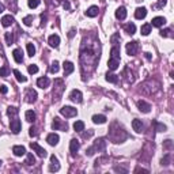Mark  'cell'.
<instances>
[{
	"label": "cell",
	"mask_w": 174,
	"mask_h": 174,
	"mask_svg": "<svg viewBox=\"0 0 174 174\" xmlns=\"http://www.w3.org/2000/svg\"><path fill=\"white\" fill-rule=\"evenodd\" d=\"M99 41L94 42V46L93 45H87V49L84 46H82L80 50V61H82V69H84L86 65L89 67L91 65V69H94L97 63L99 61Z\"/></svg>",
	"instance_id": "1"
},
{
	"label": "cell",
	"mask_w": 174,
	"mask_h": 174,
	"mask_svg": "<svg viewBox=\"0 0 174 174\" xmlns=\"http://www.w3.org/2000/svg\"><path fill=\"white\" fill-rule=\"evenodd\" d=\"M105 147H106V142H105V139L99 137V139H97V140H95L94 144H93L91 147L86 150V155H87V156H91L95 152V151H97V152H99V151H103V150H105Z\"/></svg>",
	"instance_id": "2"
},
{
	"label": "cell",
	"mask_w": 174,
	"mask_h": 174,
	"mask_svg": "<svg viewBox=\"0 0 174 174\" xmlns=\"http://www.w3.org/2000/svg\"><path fill=\"white\" fill-rule=\"evenodd\" d=\"M30 148H31L34 152L37 154V155L40 156V158H45V156L48 155V152H46V150H45L44 147H41V146L38 144V143H36V142H31L30 143Z\"/></svg>",
	"instance_id": "3"
},
{
	"label": "cell",
	"mask_w": 174,
	"mask_h": 174,
	"mask_svg": "<svg viewBox=\"0 0 174 174\" xmlns=\"http://www.w3.org/2000/svg\"><path fill=\"white\" fill-rule=\"evenodd\" d=\"M52 129L55 131H67L68 129V124L67 122H63L59 117H55L53 118V122H52Z\"/></svg>",
	"instance_id": "4"
},
{
	"label": "cell",
	"mask_w": 174,
	"mask_h": 174,
	"mask_svg": "<svg viewBox=\"0 0 174 174\" xmlns=\"http://www.w3.org/2000/svg\"><path fill=\"white\" fill-rule=\"evenodd\" d=\"M60 114H63L67 118H71V117H75V116L78 114V110L72 106H63L61 109H60Z\"/></svg>",
	"instance_id": "5"
},
{
	"label": "cell",
	"mask_w": 174,
	"mask_h": 174,
	"mask_svg": "<svg viewBox=\"0 0 174 174\" xmlns=\"http://www.w3.org/2000/svg\"><path fill=\"white\" fill-rule=\"evenodd\" d=\"M125 49H127V55H129V56H135V55L137 53V50H139V42L137 41L128 42L127 46H125Z\"/></svg>",
	"instance_id": "6"
},
{
	"label": "cell",
	"mask_w": 174,
	"mask_h": 174,
	"mask_svg": "<svg viewBox=\"0 0 174 174\" xmlns=\"http://www.w3.org/2000/svg\"><path fill=\"white\" fill-rule=\"evenodd\" d=\"M69 99L75 103H80L83 101V95H82V91L80 90H72L71 94H69Z\"/></svg>",
	"instance_id": "7"
},
{
	"label": "cell",
	"mask_w": 174,
	"mask_h": 174,
	"mask_svg": "<svg viewBox=\"0 0 174 174\" xmlns=\"http://www.w3.org/2000/svg\"><path fill=\"white\" fill-rule=\"evenodd\" d=\"M10 128H11V132L15 133V135H18L19 132H21L22 129V124H21V121L18 120V118L15 117L14 120L11 121V124H10Z\"/></svg>",
	"instance_id": "8"
},
{
	"label": "cell",
	"mask_w": 174,
	"mask_h": 174,
	"mask_svg": "<svg viewBox=\"0 0 174 174\" xmlns=\"http://www.w3.org/2000/svg\"><path fill=\"white\" fill-rule=\"evenodd\" d=\"M25 98H26V102L34 103V102L37 101V93H36V90L27 89V90H26V95H25Z\"/></svg>",
	"instance_id": "9"
},
{
	"label": "cell",
	"mask_w": 174,
	"mask_h": 174,
	"mask_svg": "<svg viewBox=\"0 0 174 174\" xmlns=\"http://www.w3.org/2000/svg\"><path fill=\"white\" fill-rule=\"evenodd\" d=\"M60 170V163H59V159H57V156L55 155H50V166H49V171H59Z\"/></svg>",
	"instance_id": "10"
},
{
	"label": "cell",
	"mask_w": 174,
	"mask_h": 174,
	"mask_svg": "<svg viewBox=\"0 0 174 174\" xmlns=\"http://www.w3.org/2000/svg\"><path fill=\"white\" fill-rule=\"evenodd\" d=\"M136 105H137V109L140 110V112H143V113H150L151 105H150V103H147L146 101H137V102H136Z\"/></svg>",
	"instance_id": "11"
},
{
	"label": "cell",
	"mask_w": 174,
	"mask_h": 174,
	"mask_svg": "<svg viewBox=\"0 0 174 174\" xmlns=\"http://www.w3.org/2000/svg\"><path fill=\"white\" fill-rule=\"evenodd\" d=\"M147 16V8L146 7H137L135 11V18L136 19H144Z\"/></svg>",
	"instance_id": "12"
},
{
	"label": "cell",
	"mask_w": 174,
	"mask_h": 174,
	"mask_svg": "<svg viewBox=\"0 0 174 174\" xmlns=\"http://www.w3.org/2000/svg\"><path fill=\"white\" fill-rule=\"evenodd\" d=\"M59 140H60V137L57 133H49V135L46 136V142H48V144H50V146H57Z\"/></svg>",
	"instance_id": "13"
},
{
	"label": "cell",
	"mask_w": 174,
	"mask_h": 174,
	"mask_svg": "<svg viewBox=\"0 0 174 174\" xmlns=\"http://www.w3.org/2000/svg\"><path fill=\"white\" fill-rule=\"evenodd\" d=\"M79 148H80L79 140H76V139H72L71 142H69V151H71L72 155H75V154L79 151Z\"/></svg>",
	"instance_id": "14"
},
{
	"label": "cell",
	"mask_w": 174,
	"mask_h": 174,
	"mask_svg": "<svg viewBox=\"0 0 174 174\" xmlns=\"http://www.w3.org/2000/svg\"><path fill=\"white\" fill-rule=\"evenodd\" d=\"M63 68H64V76H67V75H69V74H72V72H74L75 65L72 64L71 61H64Z\"/></svg>",
	"instance_id": "15"
},
{
	"label": "cell",
	"mask_w": 174,
	"mask_h": 174,
	"mask_svg": "<svg viewBox=\"0 0 174 174\" xmlns=\"http://www.w3.org/2000/svg\"><path fill=\"white\" fill-rule=\"evenodd\" d=\"M48 42H49V45L52 48H59V45H60V37L57 36V34H52V36L49 37V40H48Z\"/></svg>",
	"instance_id": "16"
},
{
	"label": "cell",
	"mask_w": 174,
	"mask_h": 174,
	"mask_svg": "<svg viewBox=\"0 0 174 174\" xmlns=\"http://www.w3.org/2000/svg\"><path fill=\"white\" fill-rule=\"evenodd\" d=\"M116 18L120 19V21H124L127 18V10H125V7H118L116 10Z\"/></svg>",
	"instance_id": "17"
},
{
	"label": "cell",
	"mask_w": 174,
	"mask_h": 174,
	"mask_svg": "<svg viewBox=\"0 0 174 174\" xmlns=\"http://www.w3.org/2000/svg\"><path fill=\"white\" fill-rule=\"evenodd\" d=\"M12 152H14L15 156H23L26 154V148L23 146H14L12 147Z\"/></svg>",
	"instance_id": "18"
},
{
	"label": "cell",
	"mask_w": 174,
	"mask_h": 174,
	"mask_svg": "<svg viewBox=\"0 0 174 174\" xmlns=\"http://www.w3.org/2000/svg\"><path fill=\"white\" fill-rule=\"evenodd\" d=\"M12 56H14L15 63H18V64H21V63L23 61V53H22L21 49H14V52H12Z\"/></svg>",
	"instance_id": "19"
},
{
	"label": "cell",
	"mask_w": 174,
	"mask_h": 174,
	"mask_svg": "<svg viewBox=\"0 0 174 174\" xmlns=\"http://www.w3.org/2000/svg\"><path fill=\"white\" fill-rule=\"evenodd\" d=\"M152 26L154 27H162L163 25L166 23V19L163 18V16H155V18L152 19Z\"/></svg>",
	"instance_id": "20"
},
{
	"label": "cell",
	"mask_w": 174,
	"mask_h": 174,
	"mask_svg": "<svg viewBox=\"0 0 174 174\" xmlns=\"http://www.w3.org/2000/svg\"><path fill=\"white\" fill-rule=\"evenodd\" d=\"M98 12H99V10H98L97 6H91L90 8H87V11H86V15L89 16V18H95L98 15Z\"/></svg>",
	"instance_id": "21"
},
{
	"label": "cell",
	"mask_w": 174,
	"mask_h": 174,
	"mask_svg": "<svg viewBox=\"0 0 174 174\" xmlns=\"http://www.w3.org/2000/svg\"><path fill=\"white\" fill-rule=\"evenodd\" d=\"M106 120L108 118L103 114H94L93 116V122H94V124H105Z\"/></svg>",
	"instance_id": "22"
},
{
	"label": "cell",
	"mask_w": 174,
	"mask_h": 174,
	"mask_svg": "<svg viewBox=\"0 0 174 174\" xmlns=\"http://www.w3.org/2000/svg\"><path fill=\"white\" fill-rule=\"evenodd\" d=\"M49 84H50V80L48 79L46 76L40 78V79L37 80V86H38V87H41V89H46Z\"/></svg>",
	"instance_id": "23"
},
{
	"label": "cell",
	"mask_w": 174,
	"mask_h": 174,
	"mask_svg": "<svg viewBox=\"0 0 174 174\" xmlns=\"http://www.w3.org/2000/svg\"><path fill=\"white\" fill-rule=\"evenodd\" d=\"M132 127H133V131H136L137 133H140L143 131V122H142V120H133L132 121Z\"/></svg>",
	"instance_id": "24"
},
{
	"label": "cell",
	"mask_w": 174,
	"mask_h": 174,
	"mask_svg": "<svg viewBox=\"0 0 174 174\" xmlns=\"http://www.w3.org/2000/svg\"><path fill=\"white\" fill-rule=\"evenodd\" d=\"M12 23H14V18H12L11 15H4L3 18H1V25H3L4 27L11 26Z\"/></svg>",
	"instance_id": "25"
},
{
	"label": "cell",
	"mask_w": 174,
	"mask_h": 174,
	"mask_svg": "<svg viewBox=\"0 0 174 174\" xmlns=\"http://www.w3.org/2000/svg\"><path fill=\"white\" fill-rule=\"evenodd\" d=\"M118 65H120V60L109 59V61H108V67H109L110 71H116V69L118 68Z\"/></svg>",
	"instance_id": "26"
},
{
	"label": "cell",
	"mask_w": 174,
	"mask_h": 174,
	"mask_svg": "<svg viewBox=\"0 0 174 174\" xmlns=\"http://www.w3.org/2000/svg\"><path fill=\"white\" fill-rule=\"evenodd\" d=\"M124 30L128 33V34H129V36H133V34L136 33V26H135V23H127V25L124 26Z\"/></svg>",
	"instance_id": "27"
},
{
	"label": "cell",
	"mask_w": 174,
	"mask_h": 174,
	"mask_svg": "<svg viewBox=\"0 0 174 174\" xmlns=\"http://www.w3.org/2000/svg\"><path fill=\"white\" fill-rule=\"evenodd\" d=\"M110 59L120 60V48H117L116 45L112 48V50H110Z\"/></svg>",
	"instance_id": "28"
},
{
	"label": "cell",
	"mask_w": 174,
	"mask_h": 174,
	"mask_svg": "<svg viewBox=\"0 0 174 174\" xmlns=\"http://www.w3.org/2000/svg\"><path fill=\"white\" fill-rule=\"evenodd\" d=\"M25 117H26V121L34 122V121H36V113L33 112V110H27V112L25 113Z\"/></svg>",
	"instance_id": "29"
},
{
	"label": "cell",
	"mask_w": 174,
	"mask_h": 174,
	"mask_svg": "<svg viewBox=\"0 0 174 174\" xmlns=\"http://www.w3.org/2000/svg\"><path fill=\"white\" fill-rule=\"evenodd\" d=\"M14 75H15V78H16V80H18L19 83H25V82H27V78H26V76H23V75H22L21 72L18 71V69H14Z\"/></svg>",
	"instance_id": "30"
},
{
	"label": "cell",
	"mask_w": 174,
	"mask_h": 174,
	"mask_svg": "<svg viewBox=\"0 0 174 174\" xmlns=\"http://www.w3.org/2000/svg\"><path fill=\"white\" fill-rule=\"evenodd\" d=\"M74 129L76 131V132H83V131H84V122H83V121H75Z\"/></svg>",
	"instance_id": "31"
},
{
	"label": "cell",
	"mask_w": 174,
	"mask_h": 174,
	"mask_svg": "<svg viewBox=\"0 0 174 174\" xmlns=\"http://www.w3.org/2000/svg\"><path fill=\"white\" fill-rule=\"evenodd\" d=\"M18 113H19V110H18V108H14V106H10L8 109H7V114L10 116V117H12V118H15L16 116H18Z\"/></svg>",
	"instance_id": "32"
},
{
	"label": "cell",
	"mask_w": 174,
	"mask_h": 174,
	"mask_svg": "<svg viewBox=\"0 0 174 174\" xmlns=\"http://www.w3.org/2000/svg\"><path fill=\"white\" fill-rule=\"evenodd\" d=\"M105 79H106L109 83H117V82H118L117 75L112 74V72H108V74H106V76H105Z\"/></svg>",
	"instance_id": "33"
},
{
	"label": "cell",
	"mask_w": 174,
	"mask_h": 174,
	"mask_svg": "<svg viewBox=\"0 0 174 174\" xmlns=\"http://www.w3.org/2000/svg\"><path fill=\"white\" fill-rule=\"evenodd\" d=\"M140 31H142V34L143 36H148L151 33V25L150 23H146V25H143L142 26V29H140Z\"/></svg>",
	"instance_id": "34"
},
{
	"label": "cell",
	"mask_w": 174,
	"mask_h": 174,
	"mask_svg": "<svg viewBox=\"0 0 174 174\" xmlns=\"http://www.w3.org/2000/svg\"><path fill=\"white\" fill-rule=\"evenodd\" d=\"M25 163H26V166H33L34 163H36V158L33 156V154H27V158L26 161H25Z\"/></svg>",
	"instance_id": "35"
},
{
	"label": "cell",
	"mask_w": 174,
	"mask_h": 174,
	"mask_svg": "<svg viewBox=\"0 0 174 174\" xmlns=\"http://www.w3.org/2000/svg\"><path fill=\"white\" fill-rule=\"evenodd\" d=\"M26 48H27V55H29V56L33 57L34 55H36V46H34L31 42H29V44L26 45Z\"/></svg>",
	"instance_id": "36"
},
{
	"label": "cell",
	"mask_w": 174,
	"mask_h": 174,
	"mask_svg": "<svg viewBox=\"0 0 174 174\" xmlns=\"http://www.w3.org/2000/svg\"><path fill=\"white\" fill-rule=\"evenodd\" d=\"M59 63L57 61H53L52 64H50V67H49V72L50 74H57L59 72Z\"/></svg>",
	"instance_id": "37"
},
{
	"label": "cell",
	"mask_w": 174,
	"mask_h": 174,
	"mask_svg": "<svg viewBox=\"0 0 174 174\" xmlns=\"http://www.w3.org/2000/svg\"><path fill=\"white\" fill-rule=\"evenodd\" d=\"M4 38H6L7 45H11L12 42H14V36H12V33H6V34H4Z\"/></svg>",
	"instance_id": "38"
},
{
	"label": "cell",
	"mask_w": 174,
	"mask_h": 174,
	"mask_svg": "<svg viewBox=\"0 0 174 174\" xmlns=\"http://www.w3.org/2000/svg\"><path fill=\"white\" fill-rule=\"evenodd\" d=\"M33 19H34V16H33V15H27V16H25V18H23V23L26 25V26H31Z\"/></svg>",
	"instance_id": "39"
},
{
	"label": "cell",
	"mask_w": 174,
	"mask_h": 174,
	"mask_svg": "<svg viewBox=\"0 0 174 174\" xmlns=\"http://www.w3.org/2000/svg\"><path fill=\"white\" fill-rule=\"evenodd\" d=\"M10 74V69L7 67H1L0 68V78H7Z\"/></svg>",
	"instance_id": "40"
},
{
	"label": "cell",
	"mask_w": 174,
	"mask_h": 174,
	"mask_svg": "<svg viewBox=\"0 0 174 174\" xmlns=\"http://www.w3.org/2000/svg\"><path fill=\"white\" fill-rule=\"evenodd\" d=\"M154 125L156 127V131H158V132H165V131H166V125L161 124V122H156V121H154Z\"/></svg>",
	"instance_id": "41"
},
{
	"label": "cell",
	"mask_w": 174,
	"mask_h": 174,
	"mask_svg": "<svg viewBox=\"0 0 174 174\" xmlns=\"http://www.w3.org/2000/svg\"><path fill=\"white\" fill-rule=\"evenodd\" d=\"M40 3H41V0H29V7L30 8H37V7L40 6Z\"/></svg>",
	"instance_id": "42"
},
{
	"label": "cell",
	"mask_w": 174,
	"mask_h": 174,
	"mask_svg": "<svg viewBox=\"0 0 174 174\" xmlns=\"http://www.w3.org/2000/svg\"><path fill=\"white\" fill-rule=\"evenodd\" d=\"M27 71H29V74H37L38 72V67H37L36 64H30L29 68H27Z\"/></svg>",
	"instance_id": "43"
},
{
	"label": "cell",
	"mask_w": 174,
	"mask_h": 174,
	"mask_svg": "<svg viewBox=\"0 0 174 174\" xmlns=\"http://www.w3.org/2000/svg\"><path fill=\"white\" fill-rule=\"evenodd\" d=\"M93 135H94V131L90 129L89 132H83V133H82V137H83V139H90Z\"/></svg>",
	"instance_id": "44"
},
{
	"label": "cell",
	"mask_w": 174,
	"mask_h": 174,
	"mask_svg": "<svg viewBox=\"0 0 174 174\" xmlns=\"http://www.w3.org/2000/svg\"><path fill=\"white\" fill-rule=\"evenodd\" d=\"M161 36H162V37H170L171 36V34H170V33H171V30L170 29H165V30H161Z\"/></svg>",
	"instance_id": "45"
},
{
	"label": "cell",
	"mask_w": 174,
	"mask_h": 174,
	"mask_svg": "<svg viewBox=\"0 0 174 174\" xmlns=\"http://www.w3.org/2000/svg\"><path fill=\"white\" fill-rule=\"evenodd\" d=\"M29 135L31 136V137H36V136L38 135V133H37V129H36V128H34V127L30 128V129H29Z\"/></svg>",
	"instance_id": "46"
},
{
	"label": "cell",
	"mask_w": 174,
	"mask_h": 174,
	"mask_svg": "<svg viewBox=\"0 0 174 174\" xmlns=\"http://www.w3.org/2000/svg\"><path fill=\"white\" fill-rule=\"evenodd\" d=\"M169 162H170V155H166L165 158H162V161H161V163H162V165H165V166H167Z\"/></svg>",
	"instance_id": "47"
},
{
	"label": "cell",
	"mask_w": 174,
	"mask_h": 174,
	"mask_svg": "<svg viewBox=\"0 0 174 174\" xmlns=\"http://www.w3.org/2000/svg\"><path fill=\"white\" fill-rule=\"evenodd\" d=\"M7 91H8V89H7L6 84H1V86H0V93H1V94H7Z\"/></svg>",
	"instance_id": "48"
},
{
	"label": "cell",
	"mask_w": 174,
	"mask_h": 174,
	"mask_svg": "<svg viewBox=\"0 0 174 174\" xmlns=\"http://www.w3.org/2000/svg\"><path fill=\"white\" fill-rule=\"evenodd\" d=\"M166 6V0H161L159 3L156 4V8H162V7Z\"/></svg>",
	"instance_id": "49"
},
{
	"label": "cell",
	"mask_w": 174,
	"mask_h": 174,
	"mask_svg": "<svg viewBox=\"0 0 174 174\" xmlns=\"http://www.w3.org/2000/svg\"><path fill=\"white\" fill-rule=\"evenodd\" d=\"M171 146H173L171 140H166V142H165V147H166V148H171Z\"/></svg>",
	"instance_id": "50"
},
{
	"label": "cell",
	"mask_w": 174,
	"mask_h": 174,
	"mask_svg": "<svg viewBox=\"0 0 174 174\" xmlns=\"http://www.w3.org/2000/svg\"><path fill=\"white\" fill-rule=\"evenodd\" d=\"M63 7H64L65 10H69V7H71V6H69V3H68V1H64V3H63Z\"/></svg>",
	"instance_id": "51"
},
{
	"label": "cell",
	"mask_w": 174,
	"mask_h": 174,
	"mask_svg": "<svg viewBox=\"0 0 174 174\" xmlns=\"http://www.w3.org/2000/svg\"><path fill=\"white\" fill-rule=\"evenodd\" d=\"M74 34H75V30L72 29L71 31H69V34H68V37H69V38H72V37H74Z\"/></svg>",
	"instance_id": "52"
},
{
	"label": "cell",
	"mask_w": 174,
	"mask_h": 174,
	"mask_svg": "<svg viewBox=\"0 0 174 174\" xmlns=\"http://www.w3.org/2000/svg\"><path fill=\"white\" fill-rule=\"evenodd\" d=\"M144 56H146V59H147V60H151V59H152L151 53H144Z\"/></svg>",
	"instance_id": "53"
},
{
	"label": "cell",
	"mask_w": 174,
	"mask_h": 174,
	"mask_svg": "<svg viewBox=\"0 0 174 174\" xmlns=\"http://www.w3.org/2000/svg\"><path fill=\"white\" fill-rule=\"evenodd\" d=\"M3 11H4V6L0 3V12H3Z\"/></svg>",
	"instance_id": "54"
},
{
	"label": "cell",
	"mask_w": 174,
	"mask_h": 174,
	"mask_svg": "<svg viewBox=\"0 0 174 174\" xmlns=\"http://www.w3.org/2000/svg\"><path fill=\"white\" fill-rule=\"evenodd\" d=\"M0 166H1V161H0Z\"/></svg>",
	"instance_id": "55"
}]
</instances>
